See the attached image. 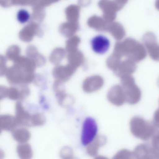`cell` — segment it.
Returning <instances> with one entry per match:
<instances>
[{
    "mask_svg": "<svg viewBox=\"0 0 159 159\" xmlns=\"http://www.w3.org/2000/svg\"><path fill=\"white\" fill-rule=\"evenodd\" d=\"M98 127L95 120L88 117L84 120L83 125L81 134V143L86 146L93 142L97 137Z\"/></svg>",
    "mask_w": 159,
    "mask_h": 159,
    "instance_id": "cell-1",
    "label": "cell"
},
{
    "mask_svg": "<svg viewBox=\"0 0 159 159\" xmlns=\"http://www.w3.org/2000/svg\"><path fill=\"white\" fill-rule=\"evenodd\" d=\"M28 73L24 71L21 67L14 66L7 70L5 75L11 84L18 85L25 84L26 78Z\"/></svg>",
    "mask_w": 159,
    "mask_h": 159,
    "instance_id": "cell-2",
    "label": "cell"
},
{
    "mask_svg": "<svg viewBox=\"0 0 159 159\" xmlns=\"http://www.w3.org/2000/svg\"><path fill=\"white\" fill-rule=\"evenodd\" d=\"M93 51L98 54L103 55L107 52L110 46L109 40L104 35L95 36L90 41Z\"/></svg>",
    "mask_w": 159,
    "mask_h": 159,
    "instance_id": "cell-3",
    "label": "cell"
},
{
    "mask_svg": "<svg viewBox=\"0 0 159 159\" xmlns=\"http://www.w3.org/2000/svg\"><path fill=\"white\" fill-rule=\"evenodd\" d=\"M30 94V90L25 84H19L18 87L12 86L7 89V97L12 100L24 99Z\"/></svg>",
    "mask_w": 159,
    "mask_h": 159,
    "instance_id": "cell-4",
    "label": "cell"
},
{
    "mask_svg": "<svg viewBox=\"0 0 159 159\" xmlns=\"http://www.w3.org/2000/svg\"><path fill=\"white\" fill-rule=\"evenodd\" d=\"M76 70V68L71 65L66 67H57L54 69L52 74L56 80L65 82L70 79Z\"/></svg>",
    "mask_w": 159,
    "mask_h": 159,
    "instance_id": "cell-5",
    "label": "cell"
},
{
    "mask_svg": "<svg viewBox=\"0 0 159 159\" xmlns=\"http://www.w3.org/2000/svg\"><path fill=\"white\" fill-rule=\"evenodd\" d=\"M16 110L15 117L18 125L30 126L31 115L24 109L20 101L16 103Z\"/></svg>",
    "mask_w": 159,
    "mask_h": 159,
    "instance_id": "cell-6",
    "label": "cell"
},
{
    "mask_svg": "<svg viewBox=\"0 0 159 159\" xmlns=\"http://www.w3.org/2000/svg\"><path fill=\"white\" fill-rule=\"evenodd\" d=\"M63 82L56 80L53 84V90L55 93L56 96L58 99V103L62 106H66L70 105V100H71V98L69 97L67 94L66 93L65 88L63 85Z\"/></svg>",
    "mask_w": 159,
    "mask_h": 159,
    "instance_id": "cell-7",
    "label": "cell"
},
{
    "mask_svg": "<svg viewBox=\"0 0 159 159\" xmlns=\"http://www.w3.org/2000/svg\"><path fill=\"white\" fill-rule=\"evenodd\" d=\"M143 41L145 47L151 54H159V45L157 43V38L152 32H148L143 37Z\"/></svg>",
    "mask_w": 159,
    "mask_h": 159,
    "instance_id": "cell-8",
    "label": "cell"
},
{
    "mask_svg": "<svg viewBox=\"0 0 159 159\" xmlns=\"http://www.w3.org/2000/svg\"><path fill=\"white\" fill-rule=\"evenodd\" d=\"M16 117L10 115H2L0 117V128L1 131H14L18 126Z\"/></svg>",
    "mask_w": 159,
    "mask_h": 159,
    "instance_id": "cell-9",
    "label": "cell"
},
{
    "mask_svg": "<svg viewBox=\"0 0 159 159\" xmlns=\"http://www.w3.org/2000/svg\"><path fill=\"white\" fill-rule=\"evenodd\" d=\"M101 80L96 76L89 77L85 79L83 84V89L86 93H92L100 87Z\"/></svg>",
    "mask_w": 159,
    "mask_h": 159,
    "instance_id": "cell-10",
    "label": "cell"
},
{
    "mask_svg": "<svg viewBox=\"0 0 159 159\" xmlns=\"http://www.w3.org/2000/svg\"><path fill=\"white\" fill-rule=\"evenodd\" d=\"M110 32L117 41L122 39L125 35V30L121 24L118 22L112 23L110 26Z\"/></svg>",
    "mask_w": 159,
    "mask_h": 159,
    "instance_id": "cell-11",
    "label": "cell"
},
{
    "mask_svg": "<svg viewBox=\"0 0 159 159\" xmlns=\"http://www.w3.org/2000/svg\"><path fill=\"white\" fill-rule=\"evenodd\" d=\"M13 137L14 139L19 143H25L30 138V133L25 129H19L14 130L13 132Z\"/></svg>",
    "mask_w": 159,
    "mask_h": 159,
    "instance_id": "cell-12",
    "label": "cell"
},
{
    "mask_svg": "<svg viewBox=\"0 0 159 159\" xmlns=\"http://www.w3.org/2000/svg\"><path fill=\"white\" fill-rule=\"evenodd\" d=\"M17 152L21 159H30L33 155L31 147L26 143H23L17 146Z\"/></svg>",
    "mask_w": 159,
    "mask_h": 159,
    "instance_id": "cell-13",
    "label": "cell"
},
{
    "mask_svg": "<svg viewBox=\"0 0 159 159\" xmlns=\"http://www.w3.org/2000/svg\"><path fill=\"white\" fill-rule=\"evenodd\" d=\"M30 17L31 16L29 12L25 9H20L16 14V17L17 21L22 25L28 23L30 20Z\"/></svg>",
    "mask_w": 159,
    "mask_h": 159,
    "instance_id": "cell-14",
    "label": "cell"
},
{
    "mask_svg": "<svg viewBox=\"0 0 159 159\" xmlns=\"http://www.w3.org/2000/svg\"><path fill=\"white\" fill-rule=\"evenodd\" d=\"M45 118L43 115L39 113H36L31 115L30 125L40 126L45 123Z\"/></svg>",
    "mask_w": 159,
    "mask_h": 159,
    "instance_id": "cell-15",
    "label": "cell"
},
{
    "mask_svg": "<svg viewBox=\"0 0 159 159\" xmlns=\"http://www.w3.org/2000/svg\"><path fill=\"white\" fill-rule=\"evenodd\" d=\"M61 156L64 159L72 158L73 156V151L71 148L68 147L63 148L61 151Z\"/></svg>",
    "mask_w": 159,
    "mask_h": 159,
    "instance_id": "cell-16",
    "label": "cell"
},
{
    "mask_svg": "<svg viewBox=\"0 0 159 159\" xmlns=\"http://www.w3.org/2000/svg\"><path fill=\"white\" fill-rule=\"evenodd\" d=\"M113 2L118 11H120L127 3V0H113Z\"/></svg>",
    "mask_w": 159,
    "mask_h": 159,
    "instance_id": "cell-17",
    "label": "cell"
},
{
    "mask_svg": "<svg viewBox=\"0 0 159 159\" xmlns=\"http://www.w3.org/2000/svg\"><path fill=\"white\" fill-rule=\"evenodd\" d=\"M155 6L156 9L159 11V0H156L155 3Z\"/></svg>",
    "mask_w": 159,
    "mask_h": 159,
    "instance_id": "cell-18",
    "label": "cell"
}]
</instances>
